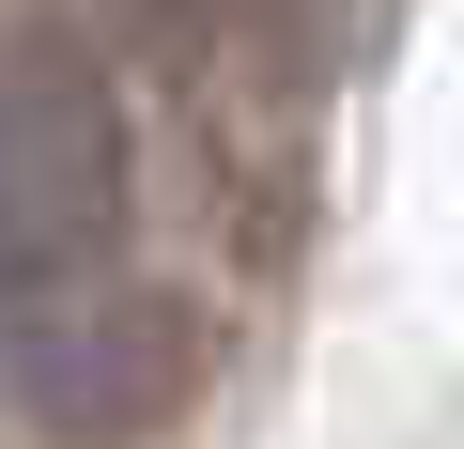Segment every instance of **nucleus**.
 <instances>
[{
  "label": "nucleus",
  "mask_w": 464,
  "mask_h": 449,
  "mask_svg": "<svg viewBox=\"0 0 464 449\" xmlns=\"http://www.w3.org/2000/svg\"><path fill=\"white\" fill-rule=\"evenodd\" d=\"M140 16H155V32H186V16H201V0H140Z\"/></svg>",
  "instance_id": "3"
},
{
  "label": "nucleus",
  "mask_w": 464,
  "mask_h": 449,
  "mask_svg": "<svg viewBox=\"0 0 464 449\" xmlns=\"http://www.w3.org/2000/svg\"><path fill=\"white\" fill-rule=\"evenodd\" d=\"M0 387H16L63 449H124L170 418L186 387V326L155 295H124L109 264L93 279H47V295H0Z\"/></svg>",
  "instance_id": "2"
},
{
  "label": "nucleus",
  "mask_w": 464,
  "mask_h": 449,
  "mask_svg": "<svg viewBox=\"0 0 464 449\" xmlns=\"http://www.w3.org/2000/svg\"><path fill=\"white\" fill-rule=\"evenodd\" d=\"M124 249V93L63 16L0 32V295L93 279Z\"/></svg>",
  "instance_id": "1"
}]
</instances>
